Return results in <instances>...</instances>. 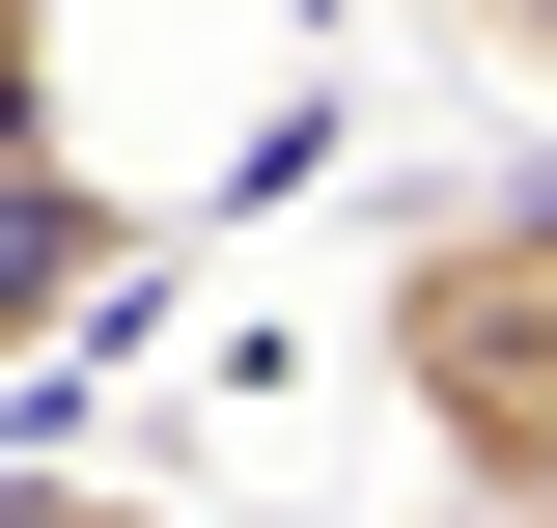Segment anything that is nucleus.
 <instances>
[{"label":"nucleus","instance_id":"obj_4","mask_svg":"<svg viewBox=\"0 0 557 528\" xmlns=\"http://www.w3.org/2000/svg\"><path fill=\"white\" fill-rule=\"evenodd\" d=\"M0 528H168V501H112V473H0Z\"/></svg>","mask_w":557,"mask_h":528},{"label":"nucleus","instance_id":"obj_2","mask_svg":"<svg viewBox=\"0 0 557 528\" xmlns=\"http://www.w3.org/2000/svg\"><path fill=\"white\" fill-rule=\"evenodd\" d=\"M57 139V0H0V167Z\"/></svg>","mask_w":557,"mask_h":528},{"label":"nucleus","instance_id":"obj_3","mask_svg":"<svg viewBox=\"0 0 557 528\" xmlns=\"http://www.w3.org/2000/svg\"><path fill=\"white\" fill-rule=\"evenodd\" d=\"M446 56H502V84H557V0H418Z\"/></svg>","mask_w":557,"mask_h":528},{"label":"nucleus","instance_id":"obj_1","mask_svg":"<svg viewBox=\"0 0 557 528\" xmlns=\"http://www.w3.org/2000/svg\"><path fill=\"white\" fill-rule=\"evenodd\" d=\"M112 278H139V196L84 167V139H28V167H0V362H28L57 306H112Z\"/></svg>","mask_w":557,"mask_h":528},{"label":"nucleus","instance_id":"obj_5","mask_svg":"<svg viewBox=\"0 0 557 528\" xmlns=\"http://www.w3.org/2000/svg\"><path fill=\"white\" fill-rule=\"evenodd\" d=\"M446 528H557V473H530V501H446Z\"/></svg>","mask_w":557,"mask_h":528}]
</instances>
